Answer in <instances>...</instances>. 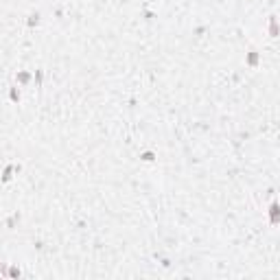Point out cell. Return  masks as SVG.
<instances>
[{
    "label": "cell",
    "mask_w": 280,
    "mask_h": 280,
    "mask_svg": "<svg viewBox=\"0 0 280 280\" xmlns=\"http://www.w3.org/2000/svg\"><path fill=\"white\" fill-rule=\"evenodd\" d=\"M269 215H271V223H278L280 221V206L278 204H271V212H269Z\"/></svg>",
    "instance_id": "1"
},
{
    "label": "cell",
    "mask_w": 280,
    "mask_h": 280,
    "mask_svg": "<svg viewBox=\"0 0 280 280\" xmlns=\"http://www.w3.org/2000/svg\"><path fill=\"white\" fill-rule=\"evenodd\" d=\"M271 33H273V35L278 33V24H276V20H271Z\"/></svg>",
    "instance_id": "2"
}]
</instances>
